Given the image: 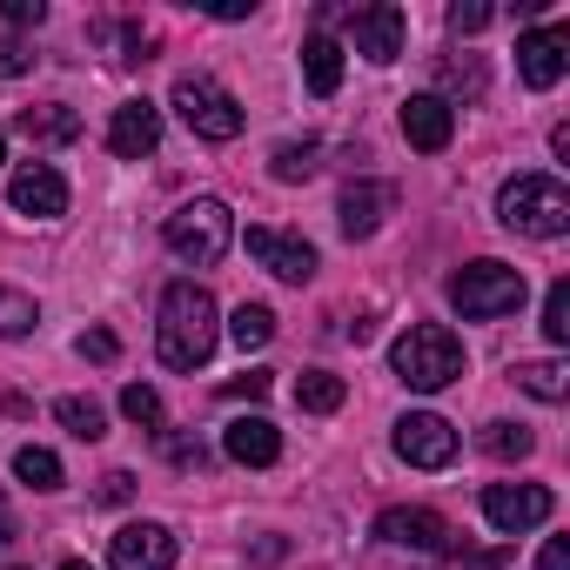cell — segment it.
Returning <instances> with one entry per match:
<instances>
[{
	"label": "cell",
	"instance_id": "d590c367",
	"mask_svg": "<svg viewBox=\"0 0 570 570\" xmlns=\"http://www.w3.org/2000/svg\"><path fill=\"white\" fill-rule=\"evenodd\" d=\"M75 350H81V356H88V363H115V350H121V343H115V336H108V330H88V336H81V343H75Z\"/></svg>",
	"mask_w": 570,
	"mask_h": 570
},
{
	"label": "cell",
	"instance_id": "7c38bea8",
	"mask_svg": "<svg viewBox=\"0 0 570 570\" xmlns=\"http://www.w3.org/2000/svg\"><path fill=\"white\" fill-rule=\"evenodd\" d=\"M350 28H356V55L396 61V55H403V35H410V14L396 8V0H376V8H356V14H350Z\"/></svg>",
	"mask_w": 570,
	"mask_h": 570
},
{
	"label": "cell",
	"instance_id": "ffe728a7",
	"mask_svg": "<svg viewBox=\"0 0 570 570\" xmlns=\"http://www.w3.org/2000/svg\"><path fill=\"white\" fill-rule=\"evenodd\" d=\"M14 128H21L28 141H75V135H81V115L61 108V101H48V108H21Z\"/></svg>",
	"mask_w": 570,
	"mask_h": 570
},
{
	"label": "cell",
	"instance_id": "2e32d148",
	"mask_svg": "<svg viewBox=\"0 0 570 570\" xmlns=\"http://www.w3.org/2000/svg\"><path fill=\"white\" fill-rule=\"evenodd\" d=\"M517 68L530 88H557L563 68H570V28H543V35H523L517 41Z\"/></svg>",
	"mask_w": 570,
	"mask_h": 570
},
{
	"label": "cell",
	"instance_id": "ac0fdd59",
	"mask_svg": "<svg viewBox=\"0 0 570 570\" xmlns=\"http://www.w3.org/2000/svg\"><path fill=\"white\" fill-rule=\"evenodd\" d=\"M222 450H228L235 463H248V470H268V463L282 456V436H275L268 416H235V423L222 430Z\"/></svg>",
	"mask_w": 570,
	"mask_h": 570
},
{
	"label": "cell",
	"instance_id": "e0dca14e",
	"mask_svg": "<svg viewBox=\"0 0 570 570\" xmlns=\"http://www.w3.org/2000/svg\"><path fill=\"white\" fill-rule=\"evenodd\" d=\"M396 208V188L390 181H356L350 195H343V208H336V222H343V235L350 242H370L376 228H383V215Z\"/></svg>",
	"mask_w": 570,
	"mask_h": 570
},
{
	"label": "cell",
	"instance_id": "30bf717a",
	"mask_svg": "<svg viewBox=\"0 0 570 570\" xmlns=\"http://www.w3.org/2000/svg\"><path fill=\"white\" fill-rule=\"evenodd\" d=\"M8 202H14V215L55 222V215L68 208V181H61V168H48V161H28V168H14V181H8Z\"/></svg>",
	"mask_w": 570,
	"mask_h": 570
},
{
	"label": "cell",
	"instance_id": "e575fe53",
	"mask_svg": "<svg viewBox=\"0 0 570 570\" xmlns=\"http://www.w3.org/2000/svg\"><path fill=\"white\" fill-rule=\"evenodd\" d=\"M161 450H168V456H175L181 470H202V463H208V450H202L195 436H161Z\"/></svg>",
	"mask_w": 570,
	"mask_h": 570
},
{
	"label": "cell",
	"instance_id": "8992f818",
	"mask_svg": "<svg viewBox=\"0 0 570 570\" xmlns=\"http://www.w3.org/2000/svg\"><path fill=\"white\" fill-rule=\"evenodd\" d=\"M175 115H181L202 141H235L242 121H248L242 101H235L228 88H215L208 75H181V81H175Z\"/></svg>",
	"mask_w": 570,
	"mask_h": 570
},
{
	"label": "cell",
	"instance_id": "44dd1931",
	"mask_svg": "<svg viewBox=\"0 0 570 570\" xmlns=\"http://www.w3.org/2000/svg\"><path fill=\"white\" fill-rule=\"evenodd\" d=\"M296 403H303L309 416H330V410L350 403V383L330 376V370H303V376H296Z\"/></svg>",
	"mask_w": 570,
	"mask_h": 570
},
{
	"label": "cell",
	"instance_id": "d6a6232c",
	"mask_svg": "<svg viewBox=\"0 0 570 570\" xmlns=\"http://www.w3.org/2000/svg\"><path fill=\"white\" fill-rule=\"evenodd\" d=\"M28 68H35V48L8 35V41H0V81H14V75H28Z\"/></svg>",
	"mask_w": 570,
	"mask_h": 570
},
{
	"label": "cell",
	"instance_id": "6da1fadb",
	"mask_svg": "<svg viewBox=\"0 0 570 570\" xmlns=\"http://www.w3.org/2000/svg\"><path fill=\"white\" fill-rule=\"evenodd\" d=\"M222 343V323H215V296L202 282H168L161 289V323H155V350L168 370H202Z\"/></svg>",
	"mask_w": 570,
	"mask_h": 570
},
{
	"label": "cell",
	"instance_id": "1f68e13d",
	"mask_svg": "<svg viewBox=\"0 0 570 570\" xmlns=\"http://www.w3.org/2000/svg\"><path fill=\"white\" fill-rule=\"evenodd\" d=\"M490 21H497V8H483V0H470V8L456 0V8H450V35H483Z\"/></svg>",
	"mask_w": 570,
	"mask_h": 570
},
{
	"label": "cell",
	"instance_id": "4fadbf2b",
	"mask_svg": "<svg viewBox=\"0 0 570 570\" xmlns=\"http://www.w3.org/2000/svg\"><path fill=\"white\" fill-rule=\"evenodd\" d=\"M248 255L282 282H309L316 275V248L303 235H282V228H248Z\"/></svg>",
	"mask_w": 570,
	"mask_h": 570
},
{
	"label": "cell",
	"instance_id": "83f0119b",
	"mask_svg": "<svg viewBox=\"0 0 570 570\" xmlns=\"http://www.w3.org/2000/svg\"><path fill=\"white\" fill-rule=\"evenodd\" d=\"M483 450H490L497 463H517V456H530V430H523V423H490V430H483Z\"/></svg>",
	"mask_w": 570,
	"mask_h": 570
},
{
	"label": "cell",
	"instance_id": "ba28073f",
	"mask_svg": "<svg viewBox=\"0 0 570 570\" xmlns=\"http://www.w3.org/2000/svg\"><path fill=\"white\" fill-rule=\"evenodd\" d=\"M550 510H557V497H550L543 483H490V490H483V517H490L503 537H523V530L550 523Z\"/></svg>",
	"mask_w": 570,
	"mask_h": 570
},
{
	"label": "cell",
	"instance_id": "4316f807",
	"mask_svg": "<svg viewBox=\"0 0 570 570\" xmlns=\"http://www.w3.org/2000/svg\"><path fill=\"white\" fill-rule=\"evenodd\" d=\"M35 323H41L35 296H21V289H0V336H28Z\"/></svg>",
	"mask_w": 570,
	"mask_h": 570
},
{
	"label": "cell",
	"instance_id": "60d3db41",
	"mask_svg": "<svg viewBox=\"0 0 570 570\" xmlns=\"http://www.w3.org/2000/svg\"><path fill=\"white\" fill-rule=\"evenodd\" d=\"M61 570H95V563H61Z\"/></svg>",
	"mask_w": 570,
	"mask_h": 570
},
{
	"label": "cell",
	"instance_id": "f35d334b",
	"mask_svg": "<svg viewBox=\"0 0 570 570\" xmlns=\"http://www.w3.org/2000/svg\"><path fill=\"white\" fill-rule=\"evenodd\" d=\"M537 570H570V543H563V537H550V543H543V557H537Z\"/></svg>",
	"mask_w": 570,
	"mask_h": 570
},
{
	"label": "cell",
	"instance_id": "7a4b0ae2",
	"mask_svg": "<svg viewBox=\"0 0 570 570\" xmlns=\"http://www.w3.org/2000/svg\"><path fill=\"white\" fill-rule=\"evenodd\" d=\"M497 222L530 235V242H557L570 228V195L557 175H510L497 188Z\"/></svg>",
	"mask_w": 570,
	"mask_h": 570
},
{
	"label": "cell",
	"instance_id": "74e56055",
	"mask_svg": "<svg viewBox=\"0 0 570 570\" xmlns=\"http://www.w3.org/2000/svg\"><path fill=\"white\" fill-rule=\"evenodd\" d=\"M128 497H135V476L128 470H108L101 476V503H128Z\"/></svg>",
	"mask_w": 570,
	"mask_h": 570
},
{
	"label": "cell",
	"instance_id": "d4e9b609",
	"mask_svg": "<svg viewBox=\"0 0 570 570\" xmlns=\"http://www.w3.org/2000/svg\"><path fill=\"white\" fill-rule=\"evenodd\" d=\"M228 336H235V350H262V343L275 336V309L242 303V309H235V323H228Z\"/></svg>",
	"mask_w": 570,
	"mask_h": 570
},
{
	"label": "cell",
	"instance_id": "d6986e66",
	"mask_svg": "<svg viewBox=\"0 0 570 570\" xmlns=\"http://www.w3.org/2000/svg\"><path fill=\"white\" fill-rule=\"evenodd\" d=\"M303 81H309V95H323V101L343 88V48H336L330 35H309V41H303Z\"/></svg>",
	"mask_w": 570,
	"mask_h": 570
},
{
	"label": "cell",
	"instance_id": "9a60e30c",
	"mask_svg": "<svg viewBox=\"0 0 570 570\" xmlns=\"http://www.w3.org/2000/svg\"><path fill=\"white\" fill-rule=\"evenodd\" d=\"M108 148H115L121 161L155 155V148H161V108H155V101H121L115 121H108Z\"/></svg>",
	"mask_w": 570,
	"mask_h": 570
},
{
	"label": "cell",
	"instance_id": "9c48e42d",
	"mask_svg": "<svg viewBox=\"0 0 570 570\" xmlns=\"http://www.w3.org/2000/svg\"><path fill=\"white\" fill-rule=\"evenodd\" d=\"M108 563L115 570H168L175 563V530L168 523H121L108 537Z\"/></svg>",
	"mask_w": 570,
	"mask_h": 570
},
{
	"label": "cell",
	"instance_id": "484cf974",
	"mask_svg": "<svg viewBox=\"0 0 570 570\" xmlns=\"http://www.w3.org/2000/svg\"><path fill=\"white\" fill-rule=\"evenodd\" d=\"M14 476L35 483V490H61V483H68V476H61V456H55V450H35V443L14 456Z\"/></svg>",
	"mask_w": 570,
	"mask_h": 570
},
{
	"label": "cell",
	"instance_id": "7402d4cb",
	"mask_svg": "<svg viewBox=\"0 0 570 570\" xmlns=\"http://www.w3.org/2000/svg\"><path fill=\"white\" fill-rule=\"evenodd\" d=\"M55 416H61V430L81 436V443H101V436H108V410H101L95 396H61Z\"/></svg>",
	"mask_w": 570,
	"mask_h": 570
},
{
	"label": "cell",
	"instance_id": "8fae6325",
	"mask_svg": "<svg viewBox=\"0 0 570 570\" xmlns=\"http://www.w3.org/2000/svg\"><path fill=\"white\" fill-rule=\"evenodd\" d=\"M376 537H383V543H410V550H450V543H456V530H450L436 510H423V503L383 510V517H376Z\"/></svg>",
	"mask_w": 570,
	"mask_h": 570
},
{
	"label": "cell",
	"instance_id": "ab89813d",
	"mask_svg": "<svg viewBox=\"0 0 570 570\" xmlns=\"http://www.w3.org/2000/svg\"><path fill=\"white\" fill-rule=\"evenodd\" d=\"M14 537V517H8V497H0V543H8Z\"/></svg>",
	"mask_w": 570,
	"mask_h": 570
},
{
	"label": "cell",
	"instance_id": "4dcf8cb0",
	"mask_svg": "<svg viewBox=\"0 0 570 570\" xmlns=\"http://www.w3.org/2000/svg\"><path fill=\"white\" fill-rule=\"evenodd\" d=\"M121 416L141 423V430H155V423H161V396H155L148 383H128V390H121Z\"/></svg>",
	"mask_w": 570,
	"mask_h": 570
},
{
	"label": "cell",
	"instance_id": "b9f144b4",
	"mask_svg": "<svg viewBox=\"0 0 570 570\" xmlns=\"http://www.w3.org/2000/svg\"><path fill=\"white\" fill-rule=\"evenodd\" d=\"M0 161H8V135H0Z\"/></svg>",
	"mask_w": 570,
	"mask_h": 570
},
{
	"label": "cell",
	"instance_id": "5bb4252c",
	"mask_svg": "<svg viewBox=\"0 0 570 570\" xmlns=\"http://www.w3.org/2000/svg\"><path fill=\"white\" fill-rule=\"evenodd\" d=\"M403 135H410V148L443 155V148L456 141V108H450L443 95H410V101H403Z\"/></svg>",
	"mask_w": 570,
	"mask_h": 570
},
{
	"label": "cell",
	"instance_id": "52a82bcc",
	"mask_svg": "<svg viewBox=\"0 0 570 570\" xmlns=\"http://www.w3.org/2000/svg\"><path fill=\"white\" fill-rule=\"evenodd\" d=\"M396 456H403L410 470H450V463H456V430H450L436 410H410V416L396 423Z\"/></svg>",
	"mask_w": 570,
	"mask_h": 570
},
{
	"label": "cell",
	"instance_id": "277c9868",
	"mask_svg": "<svg viewBox=\"0 0 570 570\" xmlns=\"http://www.w3.org/2000/svg\"><path fill=\"white\" fill-rule=\"evenodd\" d=\"M523 296H530V282L510 262H470V268L450 275V303H456L463 323H497V316L523 309Z\"/></svg>",
	"mask_w": 570,
	"mask_h": 570
},
{
	"label": "cell",
	"instance_id": "603a6c76",
	"mask_svg": "<svg viewBox=\"0 0 570 570\" xmlns=\"http://www.w3.org/2000/svg\"><path fill=\"white\" fill-rule=\"evenodd\" d=\"M517 390H530L537 403H563L570 396V370L563 363H517Z\"/></svg>",
	"mask_w": 570,
	"mask_h": 570
},
{
	"label": "cell",
	"instance_id": "8d00e7d4",
	"mask_svg": "<svg viewBox=\"0 0 570 570\" xmlns=\"http://www.w3.org/2000/svg\"><path fill=\"white\" fill-rule=\"evenodd\" d=\"M222 396H228V403H242V396H248V403H255V396H268V370H248V376H235Z\"/></svg>",
	"mask_w": 570,
	"mask_h": 570
},
{
	"label": "cell",
	"instance_id": "3957f363",
	"mask_svg": "<svg viewBox=\"0 0 570 570\" xmlns=\"http://www.w3.org/2000/svg\"><path fill=\"white\" fill-rule=\"evenodd\" d=\"M390 363H396V376H403L410 390L436 396V390H450V383L463 376V343H456L443 323H410V330L396 336Z\"/></svg>",
	"mask_w": 570,
	"mask_h": 570
},
{
	"label": "cell",
	"instance_id": "5b68a950",
	"mask_svg": "<svg viewBox=\"0 0 570 570\" xmlns=\"http://www.w3.org/2000/svg\"><path fill=\"white\" fill-rule=\"evenodd\" d=\"M161 242H168L181 262L215 268V262L228 255V242H235V222H228V208H222L215 195H195V202H181V208L161 222Z\"/></svg>",
	"mask_w": 570,
	"mask_h": 570
},
{
	"label": "cell",
	"instance_id": "cb8c5ba5",
	"mask_svg": "<svg viewBox=\"0 0 570 570\" xmlns=\"http://www.w3.org/2000/svg\"><path fill=\"white\" fill-rule=\"evenodd\" d=\"M268 168H275V181H309L323 168V141H282Z\"/></svg>",
	"mask_w": 570,
	"mask_h": 570
},
{
	"label": "cell",
	"instance_id": "f1b7e54d",
	"mask_svg": "<svg viewBox=\"0 0 570 570\" xmlns=\"http://www.w3.org/2000/svg\"><path fill=\"white\" fill-rule=\"evenodd\" d=\"M543 336L557 350L570 343V282H550V296H543Z\"/></svg>",
	"mask_w": 570,
	"mask_h": 570
},
{
	"label": "cell",
	"instance_id": "836d02e7",
	"mask_svg": "<svg viewBox=\"0 0 570 570\" xmlns=\"http://www.w3.org/2000/svg\"><path fill=\"white\" fill-rule=\"evenodd\" d=\"M0 14H8L14 28H41L48 21V0H0Z\"/></svg>",
	"mask_w": 570,
	"mask_h": 570
},
{
	"label": "cell",
	"instance_id": "f546056e",
	"mask_svg": "<svg viewBox=\"0 0 570 570\" xmlns=\"http://www.w3.org/2000/svg\"><path fill=\"white\" fill-rule=\"evenodd\" d=\"M436 81H443L450 95H470V101H476V95H483V61H476V55H470V61H436Z\"/></svg>",
	"mask_w": 570,
	"mask_h": 570
}]
</instances>
